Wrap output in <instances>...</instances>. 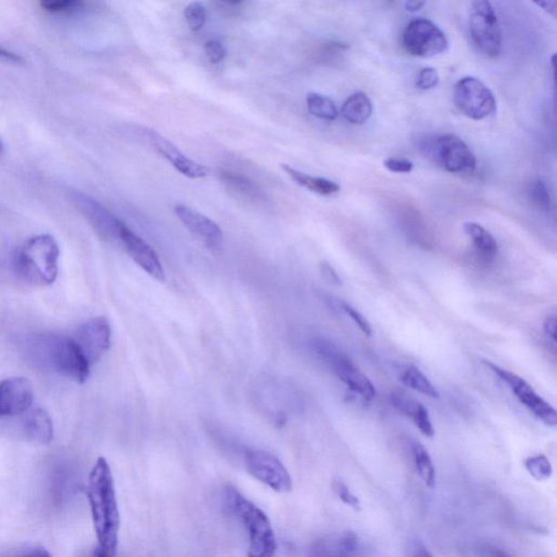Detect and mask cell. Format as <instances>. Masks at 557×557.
<instances>
[{
  "instance_id": "obj_14",
  "label": "cell",
  "mask_w": 557,
  "mask_h": 557,
  "mask_svg": "<svg viewBox=\"0 0 557 557\" xmlns=\"http://www.w3.org/2000/svg\"><path fill=\"white\" fill-rule=\"evenodd\" d=\"M119 241L123 243L125 251L134 263L151 275L154 279L164 283L165 273L158 254L144 240L135 234L128 225L124 224L121 229Z\"/></svg>"
},
{
  "instance_id": "obj_2",
  "label": "cell",
  "mask_w": 557,
  "mask_h": 557,
  "mask_svg": "<svg viewBox=\"0 0 557 557\" xmlns=\"http://www.w3.org/2000/svg\"><path fill=\"white\" fill-rule=\"evenodd\" d=\"M38 360L60 376L83 384L91 373V363L75 339L63 335H41L32 342Z\"/></svg>"
},
{
  "instance_id": "obj_27",
  "label": "cell",
  "mask_w": 557,
  "mask_h": 557,
  "mask_svg": "<svg viewBox=\"0 0 557 557\" xmlns=\"http://www.w3.org/2000/svg\"><path fill=\"white\" fill-rule=\"evenodd\" d=\"M307 109L313 117L322 120L333 121L338 118L339 110L333 101L318 93L308 94L306 98Z\"/></svg>"
},
{
  "instance_id": "obj_1",
  "label": "cell",
  "mask_w": 557,
  "mask_h": 557,
  "mask_svg": "<svg viewBox=\"0 0 557 557\" xmlns=\"http://www.w3.org/2000/svg\"><path fill=\"white\" fill-rule=\"evenodd\" d=\"M86 492L98 549L104 555L114 557L119 542L120 512L112 468L104 457H99L92 468Z\"/></svg>"
},
{
  "instance_id": "obj_25",
  "label": "cell",
  "mask_w": 557,
  "mask_h": 557,
  "mask_svg": "<svg viewBox=\"0 0 557 557\" xmlns=\"http://www.w3.org/2000/svg\"><path fill=\"white\" fill-rule=\"evenodd\" d=\"M401 382L407 388L416 391L418 393L429 396L432 399H440L438 389L430 382L426 374L416 367H408L402 373Z\"/></svg>"
},
{
  "instance_id": "obj_17",
  "label": "cell",
  "mask_w": 557,
  "mask_h": 557,
  "mask_svg": "<svg viewBox=\"0 0 557 557\" xmlns=\"http://www.w3.org/2000/svg\"><path fill=\"white\" fill-rule=\"evenodd\" d=\"M174 212L184 227L204 244L209 248L222 246L224 242L223 230L212 219L185 205H176Z\"/></svg>"
},
{
  "instance_id": "obj_23",
  "label": "cell",
  "mask_w": 557,
  "mask_h": 557,
  "mask_svg": "<svg viewBox=\"0 0 557 557\" xmlns=\"http://www.w3.org/2000/svg\"><path fill=\"white\" fill-rule=\"evenodd\" d=\"M463 228H464V233L472 240L473 247L476 248L477 253L484 261H493L498 256V242L482 224L466 223Z\"/></svg>"
},
{
  "instance_id": "obj_38",
  "label": "cell",
  "mask_w": 557,
  "mask_h": 557,
  "mask_svg": "<svg viewBox=\"0 0 557 557\" xmlns=\"http://www.w3.org/2000/svg\"><path fill=\"white\" fill-rule=\"evenodd\" d=\"M544 333L549 336L553 342L556 341L557 335V319L556 316H551L545 319L543 324Z\"/></svg>"
},
{
  "instance_id": "obj_35",
  "label": "cell",
  "mask_w": 557,
  "mask_h": 557,
  "mask_svg": "<svg viewBox=\"0 0 557 557\" xmlns=\"http://www.w3.org/2000/svg\"><path fill=\"white\" fill-rule=\"evenodd\" d=\"M205 53L212 64H219L224 62L227 56V49L224 44L218 40H211L205 44Z\"/></svg>"
},
{
  "instance_id": "obj_29",
  "label": "cell",
  "mask_w": 557,
  "mask_h": 557,
  "mask_svg": "<svg viewBox=\"0 0 557 557\" xmlns=\"http://www.w3.org/2000/svg\"><path fill=\"white\" fill-rule=\"evenodd\" d=\"M43 10L53 15H68L79 13L86 7V3L83 0H45L41 2Z\"/></svg>"
},
{
  "instance_id": "obj_45",
  "label": "cell",
  "mask_w": 557,
  "mask_h": 557,
  "mask_svg": "<svg viewBox=\"0 0 557 557\" xmlns=\"http://www.w3.org/2000/svg\"><path fill=\"white\" fill-rule=\"evenodd\" d=\"M91 557H108L106 555H104L101 550H99L98 548L94 551V553L92 554Z\"/></svg>"
},
{
  "instance_id": "obj_6",
  "label": "cell",
  "mask_w": 557,
  "mask_h": 557,
  "mask_svg": "<svg viewBox=\"0 0 557 557\" xmlns=\"http://www.w3.org/2000/svg\"><path fill=\"white\" fill-rule=\"evenodd\" d=\"M453 99L456 108L472 120L492 117L498 109L492 91L472 76H466L456 83Z\"/></svg>"
},
{
  "instance_id": "obj_21",
  "label": "cell",
  "mask_w": 557,
  "mask_h": 557,
  "mask_svg": "<svg viewBox=\"0 0 557 557\" xmlns=\"http://www.w3.org/2000/svg\"><path fill=\"white\" fill-rule=\"evenodd\" d=\"M219 179L223 182L225 189L238 200L247 203H258L264 200V194L255 182L247 178L244 174L234 173V171L220 170Z\"/></svg>"
},
{
  "instance_id": "obj_10",
  "label": "cell",
  "mask_w": 557,
  "mask_h": 557,
  "mask_svg": "<svg viewBox=\"0 0 557 557\" xmlns=\"http://www.w3.org/2000/svg\"><path fill=\"white\" fill-rule=\"evenodd\" d=\"M246 471L258 482L279 493L293 488L291 475L278 457L262 450H247L244 456Z\"/></svg>"
},
{
  "instance_id": "obj_26",
  "label": "cell",
  "mask_w": 557,
  "mask_h": 557,
  "mask_svg": "<svg viewBox=\"0 0 557 557\" xmlns=\"http://www.w3.org/2000/svg\"><path fill=\"white\" fill-rule=\"evenodd\" d=\"M412 450L413 462H415L419 476H421L424 484L428 485L429 488H434L435 484H437V473H435L432 456L424 449V446L419 443H413Z\"/></svg>"
},
{
  "instance_id": "obj_12",
  "label": "cell",
  "mask_w": 557,
  "mask_h": 557,
  "mask_svg": "<svg viewBox=\"0 0 557 557\" xmlns=\"http://www.w3.org/2000/svg\"><path fill=\"white\" fill-rule=\"evenodd\" d=\"M76 342L92 363L102 360L112 346V327L106 317H95L81 324Z\"/></svg>"
},
{
  "instance_id": "obj_43",
  "label": "cell",
  "mask_w": 557,
  "mask_h": 557,
  "mask_svg": "<svg viewBox=\"0 0 557 557\" xmlns=\"http://www.w3.org/2000/svg\"><path fill=\"white\" fill-rule=\"evenodd\" d=\"M539 7L543 8L545 11H548L549 14L555 16L556 15V2H540L536 3Z\"/></svg>"
},
{
  "instance_id": "obj_24",
  "label": "cell",
  "mask_w": 557,
  "mask_h": 557,
  "mask_svg": "<svg viewBox=\"0 0 557 557\" xmlns=\"http://www.w3.org/2000/svg\"><path fill=\"white\" fill-rule=\"evenodd\" d=\"M373 103L366 93L353 94L342 106V115L352 124H363L372 117Z\"/></svg>"
},
{
  "instance_id": "obj_15",
  "label": "cell",
  "mask_w": 557,
  "mask_h": 557,
  "mask_svg": "<svg viewBox=\"0 0 557 557\" xmlns=\"http://www.w3.org/2000/svg\"><path fill=\"white\" fill-rule=\"evenodd\" d=\"M74 202L99 234L110 240L120 239L121 229L124 224L101 203L80 192L75 193Z\"/></svg>"
},
{
  "instance_id": "obj_36",
  "label": "cell",
  "mask_w": 557,
  "mask_h": 557,
  "mask_svg": "<svg viewBox=\"0 0 557 557\" xmlns=\"http://www.w3.org/2000/svg\"><path fill=\"white\" fill-rule=\"evenodd\" d=\"M383 164L391 173L395 174H411L413 169V164L405 158H388Z\"/></svg>"
},
{
  "instance_id": "obj_3",
  "label": "cell",
  "mask_w": 557,
  "mask_h": 557,
  "mask_svg": "<svg viewBox=\"0 0 557 557\" xmlns=\"http://www.w3.org/2000/svg\"><path fill=\"white\" fill-rule=\"evenodd\" d=\"M225 501L248 533L247 557H274L278 549L277 539L266 512L234 487L225 490Z\"/></svg>"
},
{
  "instance_id": "obj_13",
  "label": "cell",
  "mask_w": 557,
  "mask_h": 557,
  "mask_svg": "<svg viewBox=\"0 0 557 557\" xmlns=\"http://www.w3.org/2000/svg\"><path fill=\"white\" fill-rule=\"evenodd\" d=\"M35 389L25 377H11L0 383V417H14L30 410Z\"/></svg>"
},
{
  "instance_id": "obj_34",
  "label": "cell",
  "mask_w": 557,
  "mask_h": 557,
  "mask_svg": "<svg viewBox=\"0 0 557 557\" xmlns=\"http://www.w3.org/2000/svg\"><path fill=\"white\" fill-rule=\"evenodd\" d=\"M440 82V76L438 71L434 68H423L421 73L418 74L416 79V86L419 90L429 91L437 87Z\"/></svg>"
},
{
  "instance_id": "obj_39",
  "label": "cell",
  "mask_w": 557,
  "mask_h": 557,
  "mask_svg": "<svg viewBox=\"0 0 557 557\" xmlns=\"http://www.w3.org/2000/svg\"><path fill=\"white\" fill-rule=\"evenodd\" d=\"M0 59L7 60L10 63L20 64L24 63L25 59L20 55L7 51V49L0 47Z\"/></svg>"
},
{
  "instance_id": "obj_28",
  "label": "cell",
  "mask_w": 557,
  "mask_h": 557,
  "mask_svg": "<svg viewBox=\"0 0 557 557\" xmlns=\"http://www.w3.org/2000/svg\"><path fill=\"white\" fill-rule=\"evenodd\" d=\"M525 467L531 476L538 482H544L553 475V467L550 460L543 454L528 457L525 460Z\"/></svg>"
},
{
  "instance_id": "obj_9",
  "label": "cell",
  "mask_w": 557,
  "mask_h": 557,
  "mask_svg": "<svg viewBox=\"0 0 557 557\" xmlns=\"http://www.w3.org/2000/svg\"><path fill=\"white\" fill-rule=\"evenodd\" d=\"M483 363L485 366L491 369V372L494 373L496 376L502 380V382L509 385L517 400L520 401L529 412L532 413L533 416H536L545 426L556 427L557 412L555 408L551 405L550 403L542 399L525 379H522L514 373L507 371V369L495 365L493 363L488 361H483Z\"/></svg>"
},
{
  "instance_id": "obj_5",
  "label": "cell",
  "mask_w": 557,
  "mask_h": 557,
  "mask_svg": "<svg viewBox=\"0 0 557 557\" xmlns=\"http://www.w3.org/2000/svg\"><path fill=\"white\" fill-rule=\"evenodd\" d=\"M313 349L331 372L343 383L352 393L365 401L376 398L377 391L365 373H363L349 355L328 339L317 338L313 341Z\"/></svg>"
},
{
  "instance_id": "obj_46",
  "label": "cell",
  "mask_w": 557,
  "mask_h": 557,
  "mask_svg": "<svg viewBox=\"0 0 557 557\" xmlns=\"http://www.w3.org/2000/svg\"><path fill=\"white\" fill-rule=\"evenodd\" d=\"M3 151H4V144H3V142L0 141V153H3Z\"/></svg>"
},
{
  "instance_id": "obj_41",
  "label": "cell",
  "mask_w": 557,
  "mask_h": 557,
  "mask_svg": "<svg viewBox=\"0 0 557 557\" xmlns=\"http://www.w3.org/2000/svg\"><path fill=\"white\" fill-rule=\"evenodd\" d=\"M426 3L417 2V0H411V2L405 3V9L410 11V13H417V11L421 10Z\"/></svg>"
},
{
  "instance_id": "obj_44",
  "label": "cell",
  "mask_w": 557,
  "mask_h": 557,
  "mask_svg": "<svg viewBox=\"0 0 557 557\" xmlns=\"http://www.w3.org/2000/svg\"><path fill=\"white\" fill-rule=\"evenodd\" d=\"M413 557H433V555L430 553L429 550L424 548L423 545H418L415 553H413Z\"/></svg>"
},
{
  "instance_id": "obj_40",
  "label": "cell",
  "mask_w": 557,
  "mask_h": 557,
  "mask_svg": "<svg viewBox=\"0 0 557 557\" xmlns=\"http://www.w3.org/2000/svg\"><path fill=\"white\" fill-rule=\"evenodd\" d=\"M20 557H53L51 553L48 552L46 549L44 548H35L29 552L21 555Z\"/></svg>"
},
{
  "instance_id": "obj_16",
  "label": "cell",
  "mask_w": 557,
  "mask_h": 557,
  "mask_svg": "<svg viewBox=\"0 0 557 557\" xmlns=\"http://www.w3.org/2000/svg\"><path fill=\"white\" fill-rule=\"evenodd\" d=\"M147 141L154 147L160 156L167 159L174 167L182 174L190 179H202L209 174V169L206 165L198 164L190 158H187L178 147H176L169 140L158 132L148 130L146 132Z\"/></svg>"
},
{
  "instance_id": "obj_7",
  "label": "cell",
  "mask_w": 557,
  "mask_h": 557,
  "mask_svg": "<svg viewBox=\"0 0 557 557\" xmlns=\"http://www.w3.org/2000/svg\"><path fill=\"white\" fill-rule=\"evenodd\" d=\"M471 36L478 51L485 56H499L502 51V30L492 5L485 0L472 4Z\"/></svg>"
},
{
  "instance_id": "obj_20",
  "label": "cell",
  "mask_w": 557,
  "mask_h": 557,
  "mask_svg": "<svg viewBox=\"0 0 557 557\" xmlns=\"http://www.w3.org/2000/svg\"><path fill=\"white\" fill-rule=\"evenodd\" d=\"M25 437L31 443L47 445L53 443L55 429L51 415L44 408L27 413L24 423Z\"/></svg>"
},
{
  "instance_id": "obj_8",
  "label": "cell",
  "mask_w": 557,
  "mask_h": 557,
  "mask_svg": "<svg viewBox=\"0 0 557 557\" xmlns=\"http://www.w3.org/2000/svg\"><path fill=\"white\" fill-rule=\"evenodd\" d=\"M403 46L408 54L421 58H433L448 51L449 41L444 32L433 22L416 19L403 33Z\"/></svg>"
},
{
  "instance_id": "obj_33",
  "label": "cell",
  "mask_w": 557,
  "mask_h": 557,
  "mask_svg": "<svg viewBox=\"0 0 557 557\" xmlns=\"http://www.w3.org/2000/svg\"><path fill=\"white\" fill-rule=\"evenodd\" d=\"M333 489L334 493L347 506L352 507L353 510H361V501L357 496L352 492L351 489L347 485L341 482V480H334L333 482Z\"/></svg>"
},
{
  "instance_id": "obj_22",
  "label": "cell",
  "mask_w": 557,
  "mask_h": 557,
  "mask_svg": "<svg viewBox=\"0 0 557 557\" xmlns=\"http://www.w3.org/2000/svg\"><path fill=\"white\" fill-rule=\"evenodd\" d=\"M281 168L284 170V173L288 174L295 184L313 193H317L319 195H333L341 190L340 185L334 181L318 178V176H312L302 173L300 170L292 168L291 165L285 164H281Z\"/></svg>"
},
{
  "instance_id": "obj_11",
  "label": "cell",
  "mask_w": 557,
  "mask_h": 557,
  "mask_svg": "<svg viewBox=\"0 0 557 557\" xmlns=\"http://www.w3.org/2000/svg\"><path fill=\"white\" fill-rule=\"evenodd\" d=\"M430 152L445 170L452 174H472L476 169V156L466 143L454 134L437 137Z\"/></svg>"
},
{
  "instance_id": "obj_42",
  "label": "cell",
  "mask_w": 557,
  "mask_h": 557,
  "mask_svg": "<svg viewBox=\"0 0 557 557\" xmlns=\"http://www.w3.org/2000/svg\"><path fill=\"white\" fill-rule=\"evenodd\" d=\"M489 555L490 557H516L503 549L495 547L489 549Z\"/></svg>"
},
{
  "instance_id": "obj_32",
  "label": "cell",
  "mask_w": 557,
  "mask_h": 557,
  "mask_svg": "<svg viewBox=\"0 0 557 557\" xmlns=\"http://www.w3.org/2000/svg\"><path fill=\"white\" fill-rule=\"evenodd\" d=\"M184 18L193 32L201 31L206 24L207 10L201 3H191L184 9Z\"/></svg>"
},
{
  "instance_id": "obj_4",
  "label": "cell",
  "mask_w": 557,
  "mask_h": 557,
  "mask_svg": "<svg viewBox=\"0 0 557 557\" xmlns=\"http://www.w3.org/2000/svg\"><path fill=\"white\" fill-rule=\"evenodd\" d=\"M59 256V245L54 236L49 234L33 236L16 253V272L27 283L51 285L58 277Z\"/></svg>"
},
{
  "instance_id": "obj_31",
  "label": "cell",
  "mask_w": 557,
  "mask_h": 557,
  "mask_svg": "<svg viewBox=\"0 0 557 557\" xmlns=\"http://www.w3.org/2000/svg\"><path fill=\"white\" fill-rule=\"evenodd\" d=\"M528 195L532 205L542 209V211H550L551 203L552 202H551L550 193L543 180L539 178L533 180L531 185H529Z\"/></svg>"
},
{
  "instance_id": "obj_18",
  "label": "cell",
  "mask_w": 557,
  "mask_h": 557,
  "mask_svg": "<svg viewBox=\"0 0 557 557\" xmlns=\"http://www.w3.org/2000/svg\"><path fill=\"white\" fill-rule=\"evenodd\" d=\"M360 540L354 532L330 534L312 545L310 557H358Z\"/></svg>"
},
{
  "instance_id": "obj_37",
  "label": "cell",
  "mask_w": 557,
  "mask_h": 557,
  "mask_svg": "<svg viewBox=\"0 0 557 557\" xmlns=\"http://www.w3.org/2000/svg\"><path fill=\"white\" fill-rule=\"evenodd\" d=\"M320 269H322L323 277L327 280L329 283L341 284L339 274L335 273V270L331 267L328 263H323Z\"/></svg>"
},
{
  "instance_id": "obj_19",
  "label": "cell",
  "mask_w": 557,
  "mask_h": 557,
  "mask_svg": "<svg viewBox=\"0 0 557 557\" xmlns=\"http://www.w3.org/2000/svg\"><path fill=\"white\" fill-rule=\"evenodd\" d=\"M391 402L396 410L410 417L424 437L433 438L434 435V428L430 418L429 412L421 402H417L407 395L394 393L391 394Z\"/></svg>"
},
{
  "instance_id": "obj_30",
  "label": "cell",
  "mask_w": 557,
  "mask_h": 557,
  "mask_svg": "<svg viewBox=\"0 0 557 557\" xmlns=\"http://www.w3.org/2000/svg\"><path fill=\"white\" fill-rule=\"evenodd\" d=\"M327 302L329 304L334 308H338L342 312H344L347 316H350L353 322H354L358 328L361 329L363 334L367 336H372L373 328L371 323H369L368 320L362 315L360 312L356 310V308L353 307L350 304H347L345 302H342L341 300H336L334 297H328Z\"/></svg>"
}]
</instances>
